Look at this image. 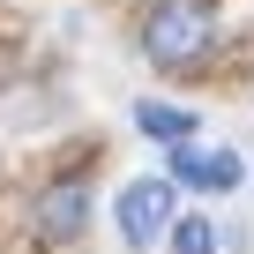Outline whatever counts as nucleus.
<instances>
[{
    "label": "nucleus",
    "instance_id": "1",
    "mask_svg": "<svg viewBox=\"0 0 254 254\" xmlns=\"http://www.w3.org/2000/svg\"><path fill=\"white\" fill-rule=\"evenodd\" d=\"M209 45H217V15H209V0H157L150 8V23H142V53H150V67H194V60H209Z\"/></svg>",
    "mask_w": 254,
    "mask_h": 254
},
{
    "label": "nucleus",
    "instance_id": "2",
    "mask_svg": "<svg viewBox=\"0 0 254 254\" xmlns=\"http://www.w3.org/2000/svg\"><path fill=\"white\" fill-rule=\"evenodd\" d=\"M172 224V180H127L120 187V239L127 247H157Z\"/></svg>",
    "mask_w": 254,
    "mask_h": 254
},
{
    "label": "nucleus",
    "instance_id": "3",
    "mask_svg": "<svg viewBox=\"0 0 254 254\" xmlns=\"http://www.w3.org/2000/svg\"><path fill=\"white\" fill-rule=\"evenodd\" d=\"M82 224H90V180H60V187H45V194H38V217H30V232H38L45 247L75 239Z\"/></svg>",
    "mask_w": 254,
    "mask_h": 254
},
{
    "label": "nucleus",
    "instance_id": "4",
    "mask_svg": "<svg viewBox=\"0 0 254 254\" xmlns=\"http://www.w3.org/2000/svg\"><path fill=\"white\" fill-rule=\"evenodd\" d=\"M172 180H187V187H239V157L232 150H194V142H180L172 150Z\"/></svg>",
    "mask_w": 254,
    "mask_h": 254
},
{
    "label": "nucleus",
    "instance_id": "5",
    "mask_svg": "<svg viewBox=\"0 0 254 254\" xmlns=\"http://www.w3.org/2000/svg\"><path fill=\"white\" fill-rule=\"evenodd\" d=\"M135 127H142V135H165V142H187V135H194V112H180V105H157V97H142V105H135Z\"/></svg>",
    "mask_w": 254,
    "mask_h": 254
},
{
    "label": "nucleus",
    "instance_id": "6",
    "mask_svg": "<svg viewBox=\"0 0 254 254\" xmlns=\"http://www.w3.org/2000/svg\"><path fill=\"white\" fill-rule=\"evenodd\" d=\"M172 254H217V232H209V217H187V224H172Z\"/></svg>",
    "mask_w": 254,
    "mask_h": 254
}]
</instances>
